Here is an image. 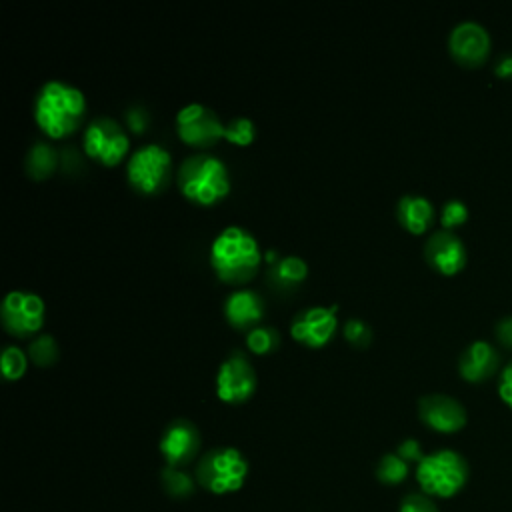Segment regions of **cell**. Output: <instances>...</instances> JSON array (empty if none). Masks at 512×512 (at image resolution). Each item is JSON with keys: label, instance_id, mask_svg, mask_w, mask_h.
Returning a JSON list of instances; mask_svg holds the SVG:
<instances>
[{"label": "cell", "instance_id": "obj_1", "mask_svg": "<svg viewBox=\"0 0 512 512\" xmlns=\"http://www.w3.org/2000/svg\"><path fill=\"white\" fill-rule=\"evenodd\" d=\"M86 112V96L80 88L64 80H48L36 94L34 120L52 140L76 132Z\"/></svg>", "mask_w": 512, "mask_h": 512}, {"label": "cell", "instance_id": "obj_2", "mask_svg": "<svg viewBox=\"0 0 512 512\" xmlns=\"http://www.w3.org/2000/svg\"><path fill=\"white\" fill-rule=\"evenodd\" d=\"M262 262L258 240L240 226H228L210 244V266L226 284L248 282Z\"/></svg>", "mask_w": 512, "mask_h": 512}, {"label": "cell", "instance_id": "obj_3", "mask_svg": "<svg viewBox=\"0 0 512 512\" xmlns=\"http://www.w3.org/2000/svg\"><path fill=\"white\" fill-rule=\"evenodd\" d=\"M176 180L182 196L198 206H212L230 192L226 164L210 154L188 156L180 164Z\"/></svg>", "mask_w": 512, "mask_h": 512}, {"label": "cell", "instance_id": "obj_4", "mask_svg": "<svg viewBox=\"0 0 512 512\" xmlns=\"http://www.w3.org/2000/svg\"><path fill=\"white\" fill-rule=\"evenodd\" d=\"M416 478L426 494L450 498L466 484L468 464L454 450H436L418 462Z\"/></svg>", "mask_w": 512, "mask_h": 512}, {"label": "cell", "instance_id": "obj_5", "mask_svg": "<svg viewBox=\"0 0 512 512\" xmlns=\"http://www.w3.org/2000/svg\"><path fill=\"white\" fill-rule=\"evenodd\" d=\"M248 474V462L240 450L222 446L206 452L196 466V480L214 494H228L242 488Z\"/></svg>", "mask_w": 512, "mask_h": 512}, {"label": "cell", "instance_id": "obj_6", "mask_svg": "<svg viewBox=\"0 0 512 512\" xmlns=\"http://www.w3.org/2000/svg\"><path fill=\"white\" fill-rule=\"evenodd\" d=\"M172 174V156L160 144H144L134 150L126 164L128 184L146 196L166 188Z\"/></svg>", "mask_w": 512, "mask_h": 512}, {"label": "cell", "instance_id": "obj_7", "mask_svg": "<svg viewBox=\"0 0 512 512\" xmlns=\"http://www.w3.org/2000/svg\"><path fill=\"white\" fill-rule=\"evenodd\" d=\"M82 148L88 158L102 166H116L130 150L128 132L112 118H96L82 136Z\"/></svg>", "mask_w": 512, "mask_h": 512}, {"label": "cell", "instance_id": "obj_8", "mask_svg": "<svg viewBox=\"0 0 512 512\" xmlns=\"http://www.w3.org/2000/svg\"><path fill=\"white\" fill-rule=\"evenodd\" d=\"M44 316H46L44 300L38 294L26 292V290L8 292L0 306L2 326L18 338H28L32 334H38L40 328L44 326Z\"/></svg>", "mask_w": 512, "mask_h": 512}, {"label": "cell", "instance_id": "obj_9", "mask_svg": "<svg viewBox=\"0 0 512 512\" xmlns=\"http://www.w3.org/2000/svg\"><path fill=\"white\" fill-rule=\"evenodd\" d=\"M226 126L220 122L216 112L200 102L186 104L176 114L178 138L194 148H210L224 138Z\"/></svg>", "mask_w": 512, "mask_h": 512}, {"label": "cell", "instance_id": "obj_10", "mask_svg": "<svg viewBox=\"0 0 512 512\" xmlns=\"http://www.w3.org/2000/svg\"><path fill=\"white\" fill-rule=\"evenodd\" d=\"M256 392V372L240 352L230 354L216 372V396L226 404H242Z\"/></svg>", "mask_w": 512, "mask_h": 512}, {"label": "cell", "instance_id": "obj_11", "mask_svg": "<svg viewBox=\"0 0 512 512\" xmlns=\"http://www.w3.org/2000/svg\"><path fill=\"white\" fill-rule=\"evenodd\" d=\"M490 34L476 20L458 22L448 36V50L452 58L468 68L482 66L490 54Z\"/></svg>", "mask_w": 512, "mask_h": 512}, {"label": "cell", "instance_id": "obj_12", "mask_svg": "<svg viewBox=\"0 0 512 512\" xmlns=\"http://www.w3.org/2000/svg\"><path fill=\"white\" fill-rule=\"evenodd\" d=\"M336 314L338 304L310 306L294 318L290 326V336L308 348H322L332 340L338 328Z\"/></svg>", "mask_w": 512, "mask_h": 512}, {"label": "cell", "instance_id": "obj_13", "mask_svg": "<svg viewBox=\"0 0 512 512\" xmlns=\"http://www.w3.org/2000/svg\"><path fill=\"white\" fill-rule=\"evenodd\" d=\"M420 420L442 434H452L464 428L466 424V408L448 394H428L418 402Z\"/></svg>", "mask_w": 512, "mask_h": 512}, {"label": "cell", "instance_id": "obj_14", "mask_svg": "<svg viewBox=\"0 0 512 512\" xmlns=\"http://www.w3.org/2000/svg\"><path fill=\"white\" fill-rule=\"evenodd\" d=\"M426 262L444 276H454L466 266V246L452 230L434 232L424 244Z\"/></svg>", "mask_w": 512, "mask_h": 512}, {"label": "cell", "instance_id": "obj_15", "mask_svg": "<svg viewBox=\"0 0 512 512\" xmlns=\"http://www.w3.org/2000/svg\"><path fill=\"white\" fill-rule=\"evenodd\" d=\"M200 448V434L188 420H174L160 438V452L168 466L180 468L194 460Z\"/></svg>", "mask_w": 512, "mask_h": 512}, {"label": "cell", "instance_id": "obj_16", "mask_svg": "<svg viewBox=\"0 0 512 512\" xmlns=\"http://www.w3.org/2000/svg\"><path fill=\"white\" fill-rule=\"evenodd\" d=\"M500 368V352L488 340H474L470 342L460 358H458V372L468 382H484L494 376Z\"/></svg>", "mask_w": 512, "mask_h": 512}, {"label": "cell", "instance_id": "obj_17", "mask_svg": "<svg viewBox=\"0 0 512 512\" xmlns=\"http://www.w3.org/2000/svg\"><path fill=\"white\" fill-rule=\"evenodd\" d=\"M224 316L230 326L238 330H252L264 316V302L254 290H234L224 300Z\"/></svg>", "mask_w": 512, "mask_h": 512}, {"label": "cell", "instance_id": "obj_18", "mask_svg": "<svg viewBox=\"0 0 512 512\" xmlns=\"http://www.w3.org/2000/svg\"><path fill=\"white\" fill-rule=\"evenodd\" d=\"M396 218L410 234H424L434 222V206L422 194H404L396 204Z\"/></svg>", "mask_w": 512, "mask_h": 512}, {"label": "cell", "instance_id": "obj_19", "mask_svg": "<svg viewBox=\"0 0 512 512\" xmlns=\"http://www.w3.org/2000/svg\"><path fill=\"white\" fill-rule=\"evenodd\" d=\"M308 276V264L300 256H284L270 268V280L280 288H294Z\"/></svg>", "mask_w": 512, "mask_h": 512}, {"label": "cell", "instance_id": "obj_20", "mask_svg": "<svg viewBox=\"0 0 512 512\" xmlns=\"http://www.w3.org/2000/svg\"><path fill=\"white\" fill-rule=\"evenodd\" d=\"M56 164H58V154H56V150L50 144L36 142L28 150L26 172L30 174V178H34V180L48 178L54 172Z\"/></svg>", "mask_w": 512, "mask_h": 512}, {"label": "cell", "instance_id": "obj_21", "mask_svg": "<svg viewBox=\"0 0 512 512\" xmlns=\"http://www.w3.org/2000/svg\"><path fill=\"white\" fill-rule=\"evenodd\" d=\"M376 476L384 484H398L408 476V462L398 454H384L378 462Z\"/></svg>", "mask_w": 512, "mask_h": 512}, {"label": "cell", "instance_id": "obj_22", "mask_svg": "<svg viewBox=\"0 0 512 512\" xmlns=\"http://www.w3.org/2000/svg\"><path fill=\"white\" fill-rule=\"evenodd\" d=\"M278 346V332L270 326H256L246 334V348L256 356L270 354Z\"/></svg>", "mask_w": 512, "mask_h": 512}, {"label": "cell", "instance_id": "obj_23", "mask_svg": "<svg viewBox=\"0 0 512 512\" xmlns=\"http://www.w3.org/2000/svg\"><path fill=\"white\" fill-rule=\"evenodd\" d=\"M28 358L36 366H50L58 358V344L50 334L36 336L28 346Z\"/></svg>", "mask_w": 512, "mask_h": 512}, {"label": "cell", "instance_id": "obj_24", "mask_svg": "<svg viewBox=\"0 0 512 512\" xmlns=\"http://www.w3.org/2000/svg\"><path fill=\"white\" fill-rule=\"evenodd\" d=\"M28 356L18 346H6L0 358V370L6 380H18L26 374Z\"/></svg>", "mask_w": 512, "mask_h": 512}, {"label": "cell", "instance_id": "obj_25", "mask_svg": "<svg viewBox=\"0 0 512 512\" xmlns=\"http://www.w3.org/2000/svg\"><path fill=\"white\" fill-rule=\"evenodd\" d=\"M256 138V126L250 118H234L230 124H226L224 140H228L234 146H250Z\"/></svg>", "mask_w": 512, "mask_h": 512}, {"label": "cell", "instance_id": "obj_26", "mask_svg": "<svg viewBox=\"0 0 512 512\" xmlns=\"http://www.w3.org/2000/svg\"><path fill=\"white\" fill-rule=\"evenodd\" d=\"M162 484H164L166 492L170 496H176V498H184V496L192 494V490H194L192 478L186 472H182L178 468H172V466L162 470Z\"/></svg>", "mask_w": 512, "mask_h": 512}, {"label": "cell", "instance_id": "obj_27", "mask_svg": "<svg viewBox=\"0 0 512 512\" xmlns=\"http://www.w3.org/2000/svg\"><path fill=\"white\" fill-rule=\"evenodd\" d=\"M466 220H468V206L462 200L452 198V200L444 202L442 212H440L442 230H454V228L462 226Z\"/></svg>", "mask_w": 512, "mask_h": 512}, {"label": "cell", "instance_id": "obj_28", "mask_svg": "<svg viewBox=\"0 0 512 512\" xmlns=\"http://www.w3.org/2000/svg\"><path fill=\"white\" fill-rule=\"evenodd\" d=\"M344 338L354 346H366L370 342V328L360 318H350L344 324Z\"/></svg>", "mask_w": 512, "mask_h": 512}, {"label": "cell", "instance_id": "obj_29", "mask_svg": "<svg viewBox=\"0 0 512 512\" xmlns=\"http://www.w3.org/2000/svg\"><path fill=\"white\" fill-rule=\"evenodd\" d=\"M400 512H438V508L424 494H408L400 504Z\"/></svg>", "mask_w": 512, "mask_h": 512}, {"label": "cell", "instance_id": "obj_30", "mask_svg": "<svg viewBox=\"0 0 512 512\" xmlns=\"http://www.w3.org/2000/svg\"><path fill=\"white\" fill-rule=\"evenodd\" d=\"M498 396L500 400L512 408V360L500 370V376H498Z\"/></svg>", "mask_w": 512, "mask_h": 512}, {"label": "cell", "instance_id": "obj_31", "mask_svg": "<svg viewBox=\"0 0 512 512\" xmlns=\"http://www.w3.org/2000/svg\"><path fill=\"white\" fill-rule=\"evenodd\" d=\"M496 340L512 350V316H502L494 326Z\"/></svg>", "mask_w": 512, "mask_h": 512}, {"label": "cell", "instance_id": "obj_32", "mask_svg": "<svg viewBox=\"0 0 512 512\" xmlns=\"http://www.w3.org/2000/svg\"><path fill=\"white\" fill-rule=\"evenodd\" d=\"M126 122H128V128H130V130H134L136 134H140V132H144L146 126H148V114H146V110H142V108H130V110L126 112Z\"/></svg>", "mask_w": 512, "mask_h": 512}, {"label": "cell", "instance_id": "obj_33", "mask_svg": "<svg viewBox=\"0 0 512 512\" xmlns=\"http://www.w3.org/2000/svg\"><path fill=\"white\" fill-rule=\"evenodd\" d=\"M400 458H404L406 462L408 460H422L424 456H422V452H420V444L416 442V440H412V438H408V440H404L400 446H398V452H396Z\"/></svg>", "mask_w": 512, "mask_h": 512}, {"label": "cell", "instance_id": "obj_34", "mask_svg": "<svg viewBox=\"0 0 512 512\" xmlns=\"http://www.w3.org/2000/svg\"><path fill=\"white\" fill-rule=\"evenodd\" d=\"M494 72L498 78H512V54H504L496 64Z\"/></svg>", "mask_w": 512, "mask_h": 512}]
</instances>
